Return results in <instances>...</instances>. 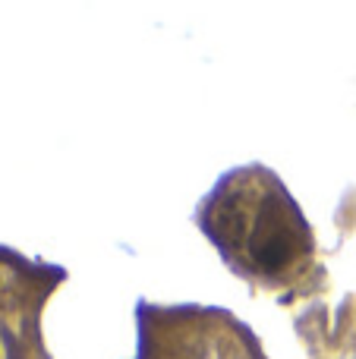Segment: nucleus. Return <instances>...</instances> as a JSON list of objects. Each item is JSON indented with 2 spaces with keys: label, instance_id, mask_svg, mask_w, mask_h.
I'll return each mask as SVG.
<instances>
[{
  "label": "nucleus",
  "instance_id": "f257e3e1",
  "mask_svg": "<svg viewBox=\"0 0 356 359\" xmlns=\"http://www.w3.org/2000/svg\"><path fill=\"white\" fill-rule=\"evenodd\" d=\"M294 208L281 196H265L259 205L256 224L249 233V252L252 262L268 271L284 268L300 249V230L294 221Z\"/></svg>",
  "mask_w": 356,
  "mask_h": 359
}]
</instances>
